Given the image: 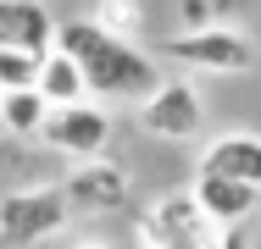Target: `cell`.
<instances>
[{"label": "cell", "instance_id": "11", "mask_svg": "<svg viewBox=\"0 0 261 249\" xmlns=\"http://www.w3.org/2000/svg\"><path fill=\"white\" fill-rule=\"evenodd\" d=\"M50 95L34 83V89H6L0 95V122L17 133V139H28V133H45V122H50Z\"/></svg>", "mask_w": 261, "mask_h": 249}, {"label": "cell", "instance_id": "8", "mask_svg": "<svg viewBox=\"0 0 261 249\" xmlns=\"http://www.w3.org/2000/svg\"><path fill=\"white\" fill-rule=\"evenodd\" d=\"M195 199L206 205V216L217 227H239L261 205V189L256 183H239V177H222V172H200L195 177Z\"/></svg>", "mask_w": 261, "mask_h": 249}, {"label": "cell", "instance_id": "10", "mask_svg": "<svg viewBox=\"0 0 261 249\" xmlns=\"http://www.w3.org/2000/svg\"><path fill=\"white\" fill-rule=\"evenodd\" d=\"M200 172H222V177H239V183H256L261 189V139L256 133H222L211 139L200 155Z\"/></svg>", "mask_w": 261, "mask_h": 249}, {"label": "cell", "instance_id": "4", "mask_svg": "<svg viewBox=\"0 0 261 249\" xmlns=\"http://www.w3.org/2000/svg\"><path fill=\"white\" fill-rule=\"evenodd\" d=\"M167 55L200 67V72H250L256 67V45L233 28H195V34H172Z\"/></svg>", "mask_w": 261, "mask_h": 249}, {"label": "cell", "instance_id": "3", "mask_svg": "<svg viewBox=\"0 0 261 249\" xmlns=\"http://www.w3.org/2000/svg\"><path fill=\"white\" fill-rule=\"evenodd\" d=\"M67 210H72L67 189H17V194H6V205H0V238L11 249L45 244L50 233L67 227Z\"/></svg>", "mask_w": 261, "mask_h": 249}, {"label": "cell", "instance_id": "5", "mask_svg": "<svg viewBox=\"0 0 261 249\" xmlns=\"http://www.w3.org/2000/svg\"><path fill=\"white\" fill-rule=\"evenodd\" d=\"M111 139V122H106L100 105H84V100H72V105H56L50 122H45V144L61 149V155H78V161H95Z\"/></svg>", "mask_w": 261, "mask_h": 249}, {"label": "cell", "instance_id": "9", "mask_svg": "<svg viewBox=\"0 0 261 249\" xmlns=\"http://www.w3.org/2000/svg\"><path fill=\"white\" fill-rule=\"evenodd\" d=\"M67 199H72L78 210H122V205H128V177L95 155V161H84V166L67 177Z\"/></svg>", "mask_w": 261, "mask_h": 249}, {"label": "cell", "instance_id": "2", "mask_svg": "<svg viewBox=\"0 0 261 249\" xmlns=\"http://www.w3.org/2000/svg\"><path fill=\"white\" fill-rule=\"evenodd\" d=\"M145 249H222L217 222L206 216V205L189 194H167L150 205L145 216Z\"/></svg>", "mask_w": 261, "mask_h": 249}, {"label": "cell", "instance_id": "6", "mask_svg": "<svg viewBox=\"0 0 261 249\" xmlns=\"http://www.w3.org/2000/svg\"><path fill=\"white\" fill-rule=\"evenodd\" d=\"M139 122L156 139H195L200 133V95L189 83H161L156 95L139 105Z\"/></svg>", "mask_w": 261, "mask_h": 249}, {"label": "cell", "instance_id": "1", "mask_svg": "<svg viewBox=\"0 0 261 249\" xmlns=\"http://www.w3.org/2000/svg\"><path fill=\"white\" fill-rule=\"evenodd\" d=\"M61 50L78 55L84 78H89V95L100 100H150L161 89L156 78V61L145 50H134L128 39H117L111 28L100 22H61Z\"/></svg>", "mask_w": 261, "mask_h": 249}, {"label": "cell", "instance_id": "12", "mask_svg": "<svg viewBox=\"0 0 261 249\" xmlns=\"http://www.w3.org/2000/svg\"><path fill=\"white\" fill-rule=\"evenodd\" d=\"M39 89L50 95V105H72V100H84V95H89V78H84V67H78V55H72V50H61V45H56L50 55H45Z\"/></svg>", "mask_w": 261, "mask_h": 249}, {"label": "cell", "instance_id": "14", "mask_svg": "<svg viewBox=\"0 0 261 249\" xmlns=\"http://www.w3.org/2000/svg\"><path fill=\"white\" fill-rule=\"evenodd\" d=\"M222 249H250V244H245V233L233 227V233H222Z\"/></svg>", "mask_w": 261, "mask_h": 249}, {"label": "cell", "instance_id": "7", "mask_svg": "<svg viewBox=\"0 0 261 249\" xmlns=\"http://www.w3.org/2000/svg\"><path fill=\"white\" fill-rule=\"evenodd\" d=\"M0 45L50 55V50L61 45V22H56L39 0H0Z\"/></svg>", "mask_w": 261, "mask_h": 249}, {"label": "cell", "instance_id": "13", "mask_svg": "<svg viewBox=\"0 0 261 249\" xmlns=\"http://www.w3.org/2000/svg\"><path fill=\"white\" fill-rule=\"evenodd\" d=\"M39 72H45V55L17 50V45H0V89H34Z\"/></svg>", "mask_w": 261, "mask_h": 249}]
</instances>
